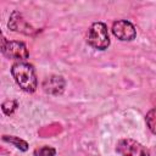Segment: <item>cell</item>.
<instances>
[{
  "label": "cell",
  "instance_id": "obj_5",
  "mask_svg": "<svg viewBox=\"0 0 156 156\" xmlns=\"http://www.w3.org/2000/svg\"><path fill=\"white\" fill-rule=\"evenodd\" d=\"M112 34L121 41H132L136 37V28L128 20H117L112 23Z\"/></svg>",
  "mask_w": 156,
  "mask_h": 156
},
{
  "label": "cell",
  "instance_id": "obj_8",
  "mask_svg": "<svg viewBox=\"0 0 156 156\" xmlns=\"http://www.w3.org/2000/svg\"><path fill=\"white\" fill-rule=\"evenodd\" d=\"M2 141L5 143H9L11 145H13L16 149L21 150V151H27L28 150V143L23 139H21L20 136H15V135H2L1 136Z\"/></svg>",
  "mask_w": 156,
  "mask_h": 156
},
{
  "label": "cell",
  "instance_id": "obj_7",
  "mask_svg": "<svg viewBox=\"0 0 156 156\" xmlns=\"http://www.w3.org/2000/svg\"><path fill=\"white\" fill-rule=\"evenodd\" d=\"M66 87V80L62 76H57V74H51L48 76L43 83H41V88L44 90V93L49 94V95H61L65 90Z\"/></svg>",
  "mask_w": 156,
  "mask_h": 156
},
{
  "label": "cell",
  "instance_id": "obj_10",
  "mask_svg": "<svg viewBox=\"0 0 156 156\" xmlns=\"http://www.w3.org/2000/svg\"><path fill=\"white\" fill-rule=\"evenodd\" d=\"M18 107V102L17 100H6L1 104V110L2 112L6 115V116H10L12 115Z\"/></svg>",
  "mask_w": 156,
  "mask_h": 156
},
{
  "label": "cell",
  "instance_id": "obj_3",
  "mask_svg": "<svg viewBox=\"0 0 156 156\" xmlns=\"http://www.w3.org/2000/svg\"><path fill=\"white\" fill-rule=\"evenodd\" d=\"M1 52L7 58L16 60L17 62L24 61L29 57L28 49L23 41L7 40L5 37H2L1 39Z\"/></svg>",
  "mask_w": 156,
  "mask_h": 156
},
{
  "label": "cell",
  "instance_id": "obj_9",
  "mask_svg": "<svg viewBox=\"0 0 156 156\" xmlns=\"http://www.w3.org/2000/svg\"><path fill=\"white\" fill-rule=\"evenodd\" d=\"M147 128L152 134H156V107H152L145 116Z\"/></svg>",
  "mask_w": 156,
  "mask_h": 156
},
{
  "label": "cell",
  "instance_id": "obj_6",
  "mask_svg": "<svg viewBox=\"0 0 156 156\" xmlns=\"http://www.w3.org/2000/svg\"><path fill=\"white\" fill-rule=\"evenodd\" d=\"M9 28L13 32H20V33H23V34H27V35H33L37 29H34L22 16V13L20 11H13L11 15H10V18H9V23H7Z\"/></svg>",
  "mask_w": 156,
  "mask_h": 156
},
{
  "label": "cell",
  "instance_id": "obj_11",
  "mask_svg": "<svg viewBox=\"0 0 156 156\" xmlns=\"http://www.w3.org/2000/svg\"><path fill=\"white\" fill-rule=\"evenodd\" d=\"M33 155L34 156H56V149L52 147V146L44 145V146L37 147L34 150Z\"/></svg>",
  "mask_w": 156,
  "mask_h": 156
},
{
  "label": "cell",
  "instance_id": "obj_4",
  "mask_svg": "<svg viewBox=\"0 0 156 156\" xmlns=\"http://www.w3.org/2000/svg\"><path fill=\"white\" fill-rule=\"evenodd\" d=\"M116 151L121 156H150V151L146 146L130 138L121 139L117 143Z\"/></svg>",
  "mask_w": 156,
  "mask_h": 156
},
{
  "label": "cell",
  "instance_id": "obj_2",
  "mask_svg": "<svg viewBox=\"0 0 156 156\" xmlns=\"http://www.w3.org/2000/svg\"><path fill=\"white\" fill-rule=\"evenodd\" d=\"M87 43L96 50H106L110 46V37L107 26L104 22H94L88 29Z\"/></svg>",
  "mask_w": 156,
  "mask_h": 156
},
{
  "label": "cell",
  "instance_id": "obj_1",
  "mask_svg": "<svg viewBox=\"0 0 156 156\" xmlns=\"http://www.w3.org/2000/svg\"><path fill=\"white\" fill-rule=\"evenodd\" d=\"M11 74L16 84L26 93H34L38 88V79L34 66L26 62H15L11 66Z\"/></svg>",
  "mask_w": 156,
  "mask_h": 156
}]
</instances>
